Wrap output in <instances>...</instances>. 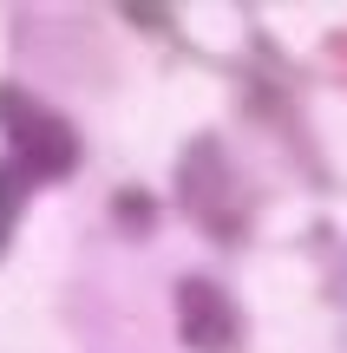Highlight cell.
Masks as SVG:
<instances>
[{"label":"cell","mask_w":347,"mask_h":353,"mask_svg":"<svg viewBox=\"0 0 347 353\" xmlns=\"http://www.w3.org/2000/svg\"><path fill=\"white\" fill-rule=\"evenodd\" d=\"M0 242H7V203H0Z\"/></svg>","instance_id":"6da1fadb"}]
</instances>
